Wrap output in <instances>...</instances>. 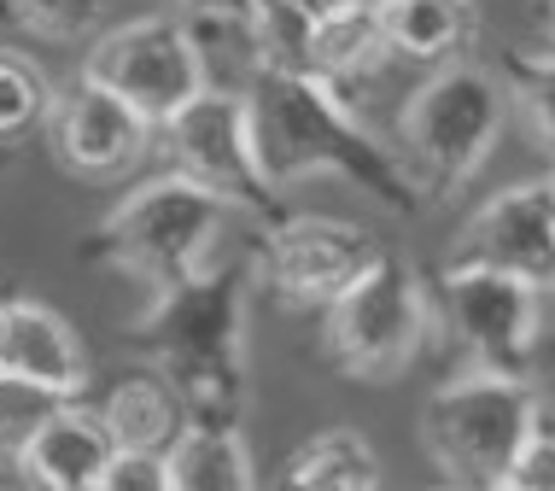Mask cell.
<instances>
[{
	"label": "cell",
	"instance_id": "2",
	"mask_svg": "<svg viewBox=\"0 0 555 491\" xmlns=\"http://www.w3.org/2000/svg\"><path fill=\"white\" fill-rule=\"evenodd\" d=\"M158 375L188 404V422H234L246 404V263L217 258L205 275L158 293L134 327Z\"/></svg>",
	"mask_w": 555,
	"mask_h": 491
},
{
	"label": "cell",
	"instance_id": "29",
	"mask_svg": "<svg viewBox=\"0 0 555 491\" xmlns=\"http://www.w3.org/2000/svg\"><path fill=\"white\" fill-rule=\"evenodd\" d=\"M538 182H544V193H550V211H555V158H550V170L538 176Z\"/></svg>",
	"mask_w": 555,
	"mask_h": 491
},
{
	"label": "cell",
	"instance_id": "10",
	"mask_svg": "<svg viewBox=\"0 0 555 491\" xmlns=\"http://www.w3.org/2000/svg\"><path fill=\"white\" fill-rule=\"evenodd\" d=\"M444 270H491L508 281H527L544 299H555V211H550L544 182L491 193L456 229Z\"/></svg>",
	"mask_w": 555,
	"mask_h": 491
},
{
	"label": "cell",
	"instance_id": "8",
	"mask_svg": "<svg viewBox=\"0 0 555 491\" xmlns=\"http://www.w3.org/2000/svg\"><path fill=\"white\" fill-rule=\"evenodd\" d=\"M153 135L164 146V158H170V176L211 188L234 211H251V217L275 211V193H269L258 153H251V124H246V94L240 88H205L193 106H182Z\"/></svg>",
	"mask_w": 555,
	"mask_h": 491
},
{
	"label": "cell",
	"instance_id": "23",
	"mask_svg": "<svg viewBox=\"0 0 555 491\" xmlns=\"http://www.w3.org/2000/svg\"><path fill=\"white\" fill-rule=\"evenodd\" d=\"M508 82H515V100L532 117V129L555 146V59H538V53L508 59Z\"/></svg>",
	"mask_w": 555,
	"mask_h": 491
},
{
	"label": "cell",
	"instance_id": "26",
	"mask_svg": "<svg viewBox=\"0 0 555 491\" xmlns=\"http://www.w3.org/2000/svg\"><path fill=\"white\" fill-rule=\"evenodd\" d=\"M170 18H182L188 29H211V24H251L258 0H164Z\"/></svg>",
	"mask_w": 555,
	"mask_h": 491
},
{
	"label": "cell",
	"instance_id": "16",
	"mask_svg": "<svg viewBox=\"0 0 555 491\" xmlns=\"http://www.w3.org/2000/svg\"><path fill=\"white\" fill-rule=\"evenodd\" d=\"M170 491H258V463L234 422H188L164 451Z\"/></svg>",
	"mask_w": 555,
	"mask_h": 491
},
{
	"label": "cell",
	"instance_id": "12",
	"mask_svg": "<svg viewBox=\"0 0 555 491\" xmlns=\"http://www.w3.org/2000/svg\"><path fill=\"white\" fill-rule=\"evenodd\" d=\"M48 141H53V158L65 164L70 176H82V182H112V176H129L134 164L146 158L153 124L134 117L112 88L77 77L65 94H53Z\"/></svg>",
	"mask_w": 555,
	"mask_h": 491
},
{
	"label": "cell",
	"instance_id": "31",
	"mask_svg": "<svg viewBox=\"0 0 555 491\" xmlns=\"http://www.w3.org/2000/svg\"><path fill=\"white\" fill-rule=\"evenodd\" d=\"M498 491H520V486H498Z\"/></svg>",
	"mask_w": 555,
	"mask_h": 491
},
{
	"label": "cell",
	"instance_id": "30",
	"mask_svg": "<svg viewBox=\"0 0 555 491\" xmlns=\"http://www.w3.org/2000/svg\"><path fill=\"white\" fill-rule=\"evenodd\" d=\"M0 164H12V153H7V146H0Z\"/></svg>",
	"mask_w": 555,
	"mask_h": 491
},
{
	"label": "cell",
	"instance_id": "25",
	"mask_svg": "<svg viewBox=\"0 0 555 491\" xmlns=\"http://www.w3.org/2000/svg\"><path fill=\"white\" fill-rule=\"evenodd\" d=\"M94 491H170V468L164 456H141V451H117Z\"/></svg>",
	"mask_w": 555,
	"mask_h": 491
},
{
	"label": "cell",
	"instance_id": "4",
	"mask_svg": "<svg viewBox=\"0 0 555 491\" xmlns=\"http://www.w3.org/2000/svg\"><path fill=\"white\" fill-rule=\"evenodd\" d=\"M234 217L240 211L229 199H217L211 188L164 170L153 182H141L100 222L94 251L158 299V293H170V287H182V281L211 270L222 258V234H229Z\"/></svg>",
	"mask_w": 555,
	"mask_h": 491
},
{
	"label": "cell",
	"instance_id": "27",
	"mask_svg": "<svg viewBox=\"0 0 555 491\" xmlns=\"http://www.w3.org/2000/svg\"><path fill=\"white\" fill-rule=\"evenodd\" d=\"M538 59H555V0H532V48Z\"/></svg>",
	"mask_w": 555,
	"mask_h": 491
},
{
	"label": "cell",
	"instance_id": "13",
	"mask_svg": "<svg viewBox=\"0 0 555 491\" xmlns=\"http://www.w3.org/2000/svg\"><path fill=\"white\" fill-rule=\"evenodd\" d=\"M0 375H24L48 392L82 398L88 386V351L82 334L36 299H0Z\"/></svg>",
	"mask_w": 555,
	"mask_h": 491
},
{
	"label": "cell",
	"instance_id": "18",
	"mask_svg": "<svg viewBox=\"0 0 555 491\" xmlns=\"http://www.w3.org/2000/svg\"><path fill=\"white\" fill-rule=\"evenodd\" d=\"M269 491H380V456L357 427H327L281 463Z\"/></svg>",
	"mask_w": 555,
	"mask_h": 491
},
{
	"label": "cell",
	"instance_id": "28",
	"mask_svg": "<svg viewBox=\"0 0 555 491\" xmlns=\"http://www.w3.org/2000/svg\"><path fill=\"white\" fill-rule=\"evenodd\" d=\"M287 7H298V12H310V18H317V24H327V18H339V12L374 7V0H287Z\"/></svg>",
	"mask_w": 555,
	"mask_h": 491
},
{
	"label": "cell",
	"instance_id": "3",
	"mask_svg": "<svg viewBox=\"0 0 555 491\" xmlns=\"http://www.w3.org/2000/svg\"><path fill=\"white\" fill-rule=\"evenodd\" d=\"M508 124V88L486 65H439L398 106L392 158L422 205L468 188Z\"/></svg>",
	"mask_w": 555,
	"mask_h": 491
},
{
	"label": "cell",
	"instance_id": "22",
	"mask_svg": "<svg viewBox=\"0 0 555 491\" xmlns=\"http://www.w3.org/2000/svg\"><path fill=\"white\" fill-rule=\"evenodd\" d=\"M0 7L41 41H88L100 24V0H0Z\"/></svg>",
	"mask_w": 555,
	"mask_h": 491
},
{
	"label": "cell",
	"instance_id": "1",
	"mask_svg": "<svg viewBox=\"0 0 555 491\" xmlns=\"http://www.w3.org/2000/svg\"><path fill=\"white\" fill-rule=\"evenodd\" d=\"M240 94H246L251 153H258L269 193L310 182V176H339V182L363 188L369 199H380L398 217L422 211L392 146L374 135L334 88L310 77H251Z\"/></svg>",
	"mask_w": 555,
	"mask_h": 491
},
{
	"label": "cell",
	"instance_id": "6",
	"mask_svg": "<svg viewBox=\"0 0 555 491\" xmlns=\"http://www.w3.org/2000/svg\"><path fill=\"white\" fill-rule=\"evenodd\" d=\"M433 339V299L410 258L374 251V263L322 310V351L339 375L386 386L422 363Z\"/></svg>",
	"mask_w": 555,
	"mask_h": 491
},
{
	"label": "cell",
	"instance_id": "7",
	"mask_svg": "<svg viewBox=\"0 0 555 491\" xmlns=\"http://www.w3.org/2000/svg\"><path fill=\"white\" fill-rule=\"evenodd\" d=\"M82 77L112 88L117 100L146 117L153 129H164L182 106L211 88V70H205V53L193 41V29L170 12H153V18L117 24L106 36H94V48L82 59Z\"/></svg>",
	"mask_w": 555,
	"mask_h": 491
},
{
	"label": "cell",
	"instance_id": "19",
	"mask_svg": "<svg viewBox=\"0 0 555 491\" xmlns=\"http://www.w3.org/2000/svg\"><path fill=\"white\" fill-rule=\"evenodd\" d=\"M251 77H310L317 70V18L287 7V0H258L251 12Z\"/></svg>",
	"mask_w": 555,
	"mask_h": 491
},
{
	"label": "cell",
	"instance_id": "15",
	"mask_svg": "<svg viewBox=\"0 0 555 491\" xmlns=\"http://www.w3.org/2000/svg\"><path fill=\"white\" fill-rule=\"evenodd\" d=\"M100 422L117 451H141V456H164L188 427V404L176 398V386L164 375H124L100 398Z\"/></svg>",
	"mask_w": 555,
	"mask_h": 491
},
{
	"label": "cell",
	"instance_id": "20",
	"mask_svg": "<svg viewBox=\"0 0 555 491\" xmlns=\"http://www.w3.org/2000/svg\"><path fill=\"white\" fill-rule=\"evenodd\" d=\"M65 404H77V398L48 392V386H36V380H24V375H0V456H7V463H18L29 444H36V434Z\"/></svg>",
	"mask_w": 555,
	"mask_h": 491
},
{
	"label": "cell",
	"instance_id": "9",
	"mask_svg": "<svg viewBox=\"0 0 555 491\" xmlns=\"http://www.w3.org/2000/svg\"><path fill=\"white\" fill-rule=\"evenodd\" d=\"M374 234L345 217H293L275 222L263 241L258 275L281 305L293 310H327L374 263Z\"/></svg>",
	"mask_w": 555,
	"mask_h": 491
},
{
	"label": "cell",
	"instance_id": "21",
	"mask_svg": "<svg viewBox=\"0 0 555 491\" xmlns=\"http://www.w3.org/2000/svg\"><path fill=\"white\" fill-rule=\"evenodd\" d=\"M53 112V88L24 53H0V146L41 129Z\"/></svg>",
	"mask_w": 555,
	"mask_h": 491
},
{
	"label": "cell",
	"instance_id": "14",
	"mask_svg": "<svg viewBox=\"0 0 555 491\" xmlns=\"http://www.w3.org/2000/svg\"><path fill=\"white\" fill-rule=\"evenodd\" d=\"M112 456H117V444L106 434V422H100V410L65 404L36 434V444L18 456V468L36 491H94Z\"/></svg>",
	"mask_w": 555,
	"mask_h": 491
},
{
	"label": "cell",
	"instance_id": "32",
	"mask_svg": "<svg viewBox=\"0 0 555 491\" xmlns=\"http://www.w3.org/2000/svg\"><path fill=\"white\" fill-rule=\"evenodd\" d=\"M444 491H456V486H444Z\"/></svg>",
	"mask_w": 555,
	"mask_h": 491
},
{
	"label": "cell",
	"instance_id": "24",
	"mask_svg": "<svg viewBox=\"0 0 555 491\" xmlns=\"http://www.w3.org/2000/svg\"><path fill=\"white\" fill-rule=\"evenodd\" d=\"M520 380L532 386L544 427H555V310L544 316V327H538V339H532V351H527V369H520Z\"/></svg>",
	"mask_w": 555,
	"mask_h": 491
},
{
	"label": "cell",
	"instance_id": "5",
	"mask_svg": "<svg viewBox=\"0 0 555 491\" xmlns=\"http://www.w3.org/2000/svg\"><path fill=\"white\" fill-rule=\"evenodd\" d=\"M538 434H544V415H538V398L520 375L468 369L422 404V444L456 480V491L508 486V474Z\"/></svg>",
	"mask_w": 555,
	"mask_h": 491
},
{
	"label": "cell",
	"instance_id": "17",
	"mask_svg": "<svg viewBox=\"0 0 555 491\" xmlns=\"http://www.w3.org/2000/svg\"><path fill=\"white\" fill-rule=\"evenodd\" d=\"M380 36L403 65H444L474 41V0H374Z\"/></svg>",
	"mask_w": 555,
	"mask_h": 491
},
{
	"label": "cell",
	"instance_id": "11",
	"mask_svg": "<svg viewBox=\"0 0 555 491\" xmlns=\"http://www.w3.org/2000/svg\"><path fill=\"white\" fill-rule=\"evenodd\" d=\"M444 322L456 346L474 357V369L520 375L538 327L550 316V299L527 281H508L491 270H444Z\"/></svg>",
	"mask_w": 555,
	"mask_h": 491
}]
</instances>
